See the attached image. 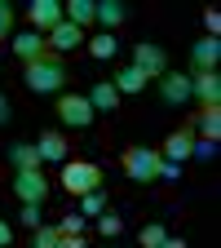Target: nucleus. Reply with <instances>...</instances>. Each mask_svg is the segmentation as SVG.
Returning <instances> with one entry per match:
<instances>
[{
    "label": "nucleus",
    "instance_id": "1",
    "mask_svg": "<svg viewBox=\"0 0 221 248\" xmlns=\"http://www.w3.org/2000/svg\"><path fill=\"white\" fill-rule=\"evenodd\" d=\"M22 80H27L31 93H58L62 84H67V67H62L58 53H44V58H36V62L22 67Z\"/></svg>",
    "mask_w": 221,
    "mask_h": 248
},
{
    "label": "nucleus",
    "instance_id": "2",
    "mask_svg": "<svg viewBox=\"0 0 221 248\" xmlns=\"http://www.w3.org/2000/svg\"><path fill=\"white\" fill-rule=\"evenodd\" d=\"M62 186H67V195L102 191V169L88 164V160H67V164H62Z\"/></svg>",
    "mask_w": 221,
    "mask_h": 248
},
{
    "label": "nucleus",
    "instance_id": "3",
    "mask_svg": "<svg viewBox=\"0 0 221 248\" xmlns=\"http://www.w3.org/2000/svg\"><path fill=\"white\" fill-rule=\"evenodd\" d=\"M160 160H164V155L155 146H129V151H124V173H129L133 182H155Z\"/></svg>",
    "mask_w": 221,
    "mask_h": 248
},
{
    "label": "nucleus",
    "instance_id": "4",
    "mask_svg": "<svg viewBox=\"0 0 221 248\" xmlns=\"http://www.w3.org/2000/svg\"><path fill=\"white\" fill-rule=\"evenodd\" d=\"M133 67H137L146 80H160V76L168 71V53L155 45V40H137V45H133Z\"/></svg>",
    "mask_w": 221,
    "mask_h": 248
},
{
    "label": "nucleus",
    "instance_id": "5",
    "mask_svg": "<svg viewBox=\"0 0 221 248\" xmlns=\"http://www.w3.org/2000/svg\"><path fill=\"white\" fill-rule=\"evenodd\" d=\"M58 115H62V124H67V129H88L98 111L88 107V98H84V93H67V98L58 102Z\"/></svg>",
    "mask_w": 221,
    "mask_h": 248
},
{
    "label": "nucleus",
    "instance_id": "6",
    "mask_svg": "<svg viewBox=\"0 0 221 248\" xmlns=\"http://www.w3.org/2000/svg\"><path fill=\"white\" fill-rule=\"evenodd\" d=\"M14 195H18L22 204H44V200H49L44 173H40V169H36V173H14Z\"/></svg>",
    "mask_w": 221,
    "mask_h": 248
},
{
    "label": "nucleus",
    "instance_id": "7",
    "mask_svg": "<svg viewBox=\"0 0 221 248\" xmlns=\"http://www.w3.org/2000/svg\"><path fill=\"white\" fill-rule=\"evenodd\" d=\"M191 98L204 107H221V76L217 71H191Z\"/></svg>",
    "mask_w": 221,
    "mask_h": 248
},
{
    "label": "nucleus",
    "instance_id": "8",
    "mask_svg": "<svg viewBox=\"0 0 221 248\" xmlns=\"http://www.w3.org/2000/svg\"><path fill=\"white\" fill-rule=\"evenodd\" d=\"M217 62H221V40L217 36H204L191 45V71H217Z\"/></svg>",
    "mask_w": 221,
    "mask_h": 248
},
{
    "label": "nucleus",
    "instance_id": "9",
    "mask_svg": "<svg viewBox=\"0 0 221 248\" xmlns=\"http://www.w3.org/2000/svg\"><path fill=\"white\" fill-rule=\"evenodd\" d=\"M62 18V0H31V31H53Z\"/></svg>",
    "mask_w": 221,
    "mask_h": 248
},
{
    "label": "nucleus",
    "instance_id": "10",
    "mask_svg": "<svg viewBox=\"0 0 221 248\" xmlns=\"http://www.w3.org/2000/svg\"><path fill=\"white\" fill-rule=\"evenodd\" d=\"M160 98H164L168 107H181V102H191V76L164 71V76H160Z\"/></svg>",
    "mask_w": 221,
    "mask_h": 248
},
{
    "label": "nucleus",
    "instance_id": "11",
    "mask_svg": "<svg viewBox=\"0 0 221 248\" xmlns=\"http://www.w3.org/2000/svg\"><path fill=\"white\" fill-rule=\"evenodd\" d=\"M44 45H53L58 53H71V49H80V45H84V31H80L75 22H67V18H62V22L49 31V40H44Z\"/></svg>",
    "mask_w": 221,
    "mask_h": 248
},
{
    "label": "nucleus",
    "instance_id": "12",
    "mask_svg": "<svg viewBox=\"0 0 221 248\" xmlns=\"http://www.w3.org/2000/svg\"><path fill=\"white\" fill-rule=\"evenodd\" d=\"M191 146H195V129L186 124V129H177L168 142H164V160H173V164H181V160H191Z\"/></svg>",
    "mask_w": 221,
    "mask_h": 248
},
{
    "label": "nucleus",
    "instance_id": "13",
    "mask_svg": "<svg viewBox=\"0 0 221 248\" xmlns=\"http://www.w3.org/2000/svg\"><path fill=\"white\" fill-rule=\"evenodd\" d=\"M9 164H14V173H36L44 160H40V151L31 146V142H14L9 146Z\"/></svg>",
    "mask_w": 221,
    "mask_h": 248
},
{
    "label": "nucleus",
    "instance_id": "14",
    "mask_svg": "<svg viewBox=\"0 0 221 248\" xmlns=\"http://www.w3.org/2000/svg\"><path fill=\"white\" fill-rule=\"evenodd\" d=\"M14 53L22 58V62H36V58H44V36H40V31H18V36H14Z\"/></svg>",
    "mask_w": 221,
    "mask_h": 248
},
{
    "label": "nucleus",
    "instance_id": "15",
    "mask_svg": "<svg viewBox=\"0 0 221 248\" xmlns=\"http://www.w3.org/2000/svg\"><path fill=\"white\" fill-rule=\"evenodd\" d=\"M36 151H40V160H49V164H67V138H62L58 129H49V133H40V142H36Z\"/></svg>",
    "mask_w": 221,
    "mask_h": 248
},
{
    "label": "nucleus",
    "instance_id": "16",
    "mask_svg": "<svg viewBox=\"0 0 221 248\" xmlns=\"http://www.w3.org/2000/svg\"><path fill=\"white\" fill-rule=\"evenodd\" d=\"M84 98H88V107H93V111H115V107H119V93H115V84H111V80H98V84L84 93Z\"/></svg>",
    "mask_w": 221,
    "mask_h": 248
},
{
    "label": "nucleus",
    "instance_id": "17",
    "mask_svg": "<svg viewBox=\"0 0 221 248\" xmlns=\"http://www.w3.org/2000/svg\"><path fill=\"white\" fill-rule=\"evenodd\" d=\"M124 18H129V5H124V0H98V9H93V22H102L106 31L119 27Z\"/></svg>",
    "mask_w": 221,
    "mask_h": 248
},
{
    "label": "nucleus",
    "instance_id": "18",
    "mask_svg": "<svg viewBox=\"0 0 221 248\" xmlns=\"http://www.w3.org/2000/svg\"><path fill=\"white\" fill-rule=\"evenodd\" d=\"M111 84H115V93H142V89H146L150 80H146V76H142V71L133 67V62H129L124 71H115V80H111Z\"/></svg>",
    "mask_w": 221,
    "mask_h": 248
},
{
    "label": "nucleus",
    "instance_id": "19",
    "mask_svg": "<svg viewBox=\"0 0 221 248\" xmlns=\"http://www.w3.org/2000/svg\"><path fill=\"white\" fill-rule=\"evenodd\" d=\"M199 138L204 142H217L221 138V107H204L199 111Z\"/></svg>",
    "mask_w": 221,
    "mask_h": 248
},
{
    "label": "nucleus",
    "instance_id": "20",
    "mask_svg": "<svg viewBox=\"0 0 221 248\" xmlns=\"http://www.w3.org/2000/svg\"><path fill=\"white\" fill-rule=\"evenodd\" d=\"M93 9H98V0H67V22H75L80 31H84V22H93Z\"/></svg>",
    "mask_w": 221,
    "mask_h": 248
},
{
    "label": "nucleus",
    "instance_id": "21",
    "mask_svg": "<svg viewBox=\"0 0 221 248\" xmlns=\"http://www.w3.org/2000/svg\"><path fill=\"white\" fill-rule=\"evenodd\" d=\"M115 49H119V40L111 36V31H98V36L88 40V53L98 58V62H102V58H115Z\"/></svg>",
    "mask_w": 221,
    "mask_h": 248
},
{
    "label": "nucleus",
    "instance_id": "22",
    "mask_svg": "<svg viewBox=\"0 0 221 248\" xmlns=\"http://www.w3.org/2000/svg\"><path fill=\"white\" fill-rule=\"evenodd\" d=\"M98 213H106V191H88V195H80V217H98Z\"/></svg>",
    "mask_w": 221,
    "mask_h": 248
},
{
    "label": "nucleus",
    "instance_id": "23",
    "mask_svg": "<svg viewBox=\"0 0 221 248\" xmlns=\"http://www.w3.org/2000/svg\"><path fill=\"white\" fill-rule=\"evenodd\" d=\"M62 244V231L58 226H40V231H31V248H58Z\"/></svg>",
    "mask_w": 221,
    "mask_h": 248
},
{
    "label": "nucleus",
    "instance_id": "24",
    "mask_svg": "<svg viewBox=\"0 0 221 248\" xmlns=\"http://www.w3.org/2000/svg\"><path fill=\"white\" fill-rule=\"evenodd\" d=\"M168 239V226L164 222H150V226H142V248H160Z\"/></svg>",
    "mask_w": 221,
    "mask_h": 248
},
{
    "label": "nucleus",
    "instance_id": "25",
    "mask_svg": "<svg viewBox=\"0 0 221 248\" xmlns=\"http://www.w3.org/2000/svg\"><path fill=\"white\" fill-rule=\"evenodd\" d=\"M18 222H22L27 231H40V226H44V213H40V204H22V213H18Z\"/></svg>",
    "mask_w": 221,
    "mask_h": 248
},
{
    "label": "nucleus",
    "instance_id": "26",
    "mask_svg": "<svg viewBox=\"0 0 221 248\" xmlns=\"http://www.w3.org/2000/svg\"><path fill=\"white\" fill-rule=\"evenodd\" d=\"M98 231H102V235H119V231H124V222H119L115 213H98Z\"/></svg>",
    "mask_w": 221,
    "mask_h": 248
},
{
    "label": "nucleus",
    "instance_id": "27",
    "mask_svg": "<svg viewBox=\"0 0 221 248\" xmlns=\"http://www.w3.org/2000/svg\"><path fill=\"white\" fill-rule=\"evenodd\" d=\"M181 177V164H173V160H160V173H155V182H177Z\"/></svg>",
    "mask_w": 221,
    "mask_h": 248
},
{
    "label": "nucleus",
    "instance_id": "28",
    "mask_svg": "<svg viewBox=\"0 0 221 248\" xmlns=\"http://www.w3.org/2000/svg\"><path fill=\"white\" fill-rule=\"evenodd\" d=\"M9 27H14V5H9V0H0V40L9 36Z\"/></svg>",
    "mask_w": 221,
    "mask_h": 248
},
{
    "label": "nucleus",
    "instance_id": "29",
    "mask_svg": "<svg viewBox=\"0 0 221 248\" xmlns=\"http://www.w3.org/2000/svg\"><path fill=\"white\" fill-rule=\"evenodd\" d=\"M191 155H195V160H212V155H217V142H204V138H195Z\"/></svg>",
    "mask_w": 221,
    "mask_h": 248
},
{
    "label": "nucleus",
    "instance_id": "30",
    "mask_svg": "<svg viewBox=\"0 0 221 248\" xmlns=\"http://www.w3.org/2000/svg\"><path fill=\"white\" fill-rule=\"evenodd\" d=\"M58 231H62V235H80V231H84V217H62Z\"/></svg>",
    "mask_w": 221,
    "mask_h": 248
},
{
    "label": "nucleus",
    "instance_id": "31",
    "mask_svg": "<svg viewBox=\"0 0 221 248\" xmlns=\"http://www.w3.org/2000/svg\"><path fill=\"white\" fill-rule=\"evenodd\" d=\"M204 27H208V36H217V31H221V14L217 9H204Z\"/></svg>",
    "mask_w": 221,
    "mask_h": 248
},
{
    "label": "nucleus",
    "instance_id": "32",
    "mask_svg": "<svg viewBox=\"0 0 221 248\" xmlns=\"http://www.w3.org/2000/svg\"><path fill=\"white\" fill-rule=\"evenodd\" d=\"M58 248H88V244H84L80 235H62V244H58Z\"/></svg>",
    "mask_w": 221,
    "mask_h": 248
},
{
    "label": "nucleus",
    "instance_id": "33",
    "mask_svg": "<svg viewBox=\"0 0 221 248\" xmlns=\"http://www.w3.org/2000/svg\"><path fill=\"white\" fill-rule=\"evenodd\" d=\"M9 239H14V231H9V222H0V248H9Z\"/></svg>",
    "mask_w": 221,
    "mask_h": 248
},
{
    "label": "nucleus",
    "instance_id": "34",
    "mask_svg": "<svg viewBox=\"0 0 221 248\" xmlns=\"http://www.w3.org/2000/svg\"><path fill=\"white\" fill-rule=\"evenodd\" d=\"M0 124H9V98L0 93Z\"/></svg>",
    "mask_w": 221,
    "mask_h": 248
},
{
    "label": "nucleus",
    "instance_id": "35",
    "mask_svg": "<svg viewBox=\"0 0 221 248\" xmlns=\"http://www.w3.org/2000/svg\"><path fill=\"white\" fill-rule=\"evenodd\" d=\"M160 248H186V239H177V235H168V239H164Z\"/></svg>",
    "mask_w": 221,
    "mask_h": 248
}]
</instances>
